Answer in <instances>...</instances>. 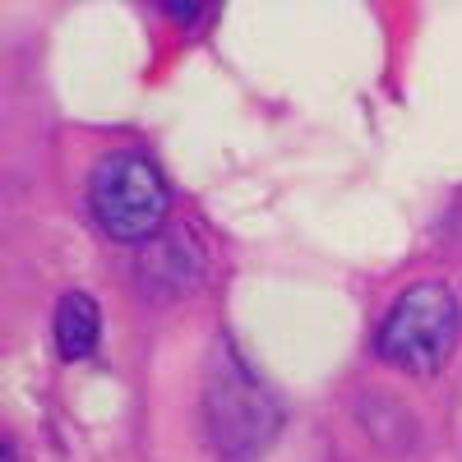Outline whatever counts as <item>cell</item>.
<instances>
[{
    "label": "cell",
    "mask_w": 462,
    "mask_h": 462,
    "mask_svg": "<svg viewBox=\"0 0 462 462\" xmlns=\"http://www.w3.org/2000/svg\"><path fill=\"white\" fill-rule=\"evenodd\" d=\"M0 462H14V448L5 444V448H0Z\"/></svg>",
    "instance_id": "obj_6"
},
{
    "label": "cell",
    "mask_w": 462,
    "mask_h": 462,
    "mask_svg": "<svg viewBox=\"0 0 462 462\" xmlns=\"http://www.w3.org/2000/svg\"><path fill=\"white\" fill-rule=\"evenodd\" d=\"M97 337H102V310L88 291H69L56 305V346L65 361H84L97 352Z\"/></svg>",
    "instance_id": "obj_4"
},
{
    "label": "cell",
    "mask_w": 462,
    "mask_h": 462,
    "mask_svg": "<svg viewBox=\"0 0 462 462\" xmlns=\"http://www.w3.org/2000/svg\"><path fill=\"white\" fill-rule=\"evenodd\" d=\"M457 324H462L457 296L444 282H416L393 300V310L383 315L374 352L398 370L435 374L457 342Z\"/></svg>",
    "instance_id": "obj_3"
},
{
    "label": "cell",
    "mask_w": 462,
    "mask_h": 462,
    "mask_svg": "<svg viewBox=\"0 0 462 462\" xmlns=\"http://www.w3.org/2000/svg\"><path fill=\"white\" fill-rule=\"evenodd\" d=\"M162 14H171L180 23H199L204 19V5H162Z\"/></svg>",
    "instance_id": "obj_5"
},
{
    "label": "cell",
    "mask_w": 462,
    "mask_h": 462,
    "mask_svg": "<svg viewBox=\"0 0 462 462\" xmlns=\"http://www.w3.org/2000/svg\"><path fill=\"white\" fill-rule=\"evenodd\" d=\"M88 204H93L97 226L111 241L139 245L162 231L171 195H167L162 171L152 167V158L125 148V152H111V158L97 162V171L88 180Z\"/></svg>",
    "instance_id": "obj_2"
},
{
    "label": "cell",
    "mask_w": 462,
    "mask_h": 462,
    "mask_svg": "<svg viewBox=\"0 0 462 462\" xmlns=\"http://www.w3.org/2000/svg\"><path fill=\"white\" fill-rule=\"evenodd\" d=\"M282 407L273 389L236 356V346L222 342L204 383V430L222 462H254L278 439Z\"/></svg>",
    "instance_id": "obj_1"
}]
</instances>
